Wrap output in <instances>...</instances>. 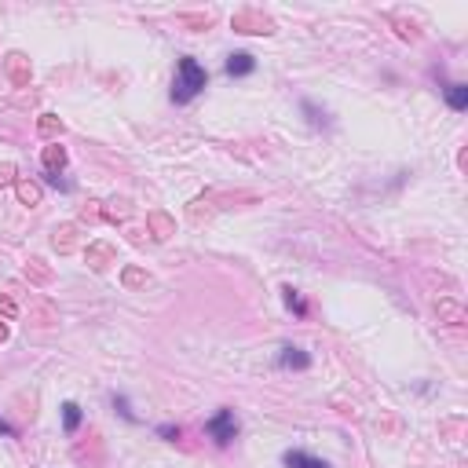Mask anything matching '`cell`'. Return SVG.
<instances>
[{
	"label": "cell",
	"instance_id": "15",
	"mask_svg": "<svg viewBox=\"0 0 468 468\" xmlns=\"http://www.w3.org/2000/svg\"><path fill=\"white\" fill-rule=\"evenodd\" d=\"M11 176H15L11 165H0V183H11Z\"/></svg>",
	"mask_w": 468,
	"mask_h": 468
},
{
	"label": "cell",
	"instance_id": "1",
	"mask_svg": "<svg viewBox=\"0 0 468 468\" xmlns=\"http://www.w3.org/2000/svg\"><path fill=\"white\" fill-rule=\"evenodd\" d=\"M208 85V73L198 59H180L176 66V80H172V99L176 103H190L194 95Z\"/></svg>",
	"mask_w": 468,
	"mask_h": 468
},
{
	"label": "cell",
	"instance_id": "17",
	"mask_svg": "<svg viewBox=\"0 0 468 468\" xmlns=\"http://www.w3.org/2000/svg\"><path fill=\"white\" fill-rule=\"evenodd\" d=\"M4 336H8V329H4V326H0V341H4Z\"/></svg>",
	"mask_w": 468,
	"mask_h": 468
},
{
	"label": "cell",
	"instance_id": "6",
	"mask_svg": "<svg viewBox=\"0 0 468 468\" xmlns=\"http://www.w3.org/2000/svg\"><path fill=\"white\" fill-rule=\"evenodd\" d=\"M285 468H329L326 461H318V458H311V454H304V450H285Z\"/></svg>",
	"mask_w": 468,
	"mask_h": 468
},
{
	"label": "cell",
	"instance_id": "12",
	"mask_svg": "<svg viewBox=\"0 0 468 468\" xmlns=\"http://www.w3.org/2000/svg\"><path fill=\"white\" fill-rule=\"evenodd\" d=\"M304 114H311V125H326V118L315 110V103H304Z\"/></svg>",
	"mask_w": 468,
	"mask_h": 468
},
{
	"label": "cell",
	"instance_id": "7",
	"mask_svg": "<svg viewBox=\"0 0 468 468\" xmlns=\"http://www.w3.org/2000/svg\"><path fill=\"white\" fill-rule=\"evenodd\" d=\"M446 103L454 106V110H465L468 106V88L465 85H450L446 88Z\"/></svg>",
	"mask_w": 468,
	"mask_h": 468
},
{
	"label": "cell",
	"instance_id": "14",
	"mask_svg": "<svg viewBox=\"0 0 468 468\" xmlns=\"http://www.w3.org/2000/svg\"><path fill=\"white\" fill-rule=\"evenodd\" d=\"M157 435H165V439H180V428H176V425H161Z\"/></svg>",
	"mask_w": 468,
	"mask_h": 468
},
{
	"label": "cell",
	"instance_id": "11",
	"mask_svg": "<svg viewBox=\"0 0 468 468\" xmlns=\"http://www.w3.org/2000/svg\"><path fill=\"white\" fill-rule=\"evenodd\" d=\"M285 304H289V308H293L297 315H304V300L297 297V289H285Z\"/></svg>",
	"mask_w": 468,
	"mask_h": 468
},
{
	"label": "cell",
	"instance_id": "9",
	"mask_svg": "<svg viewBox=\"0 0 468 468\" xmlns=\"http://www.w3.org/2000/svg\"><path fill=\"white\" fill-rule=\"evenodd\" d=\"M44 165L52 169V172L62 169V165H66V150H62V147H48V150H44Z\"/></svg>",
	"mask_w": 468,
	"mask_h": 468
},
{
	"label": "cell",
	"instance_id": "3",
	"mask_svg": "<svg viewBox=\"0 0 468 468\" xmlns=\"http://www.w3.org/2000/svg\"><path fill=\"white\" fill-rule=\"evenodd\" d=\"M234 29H241V34H271V19H264V15H256V11H238Z\"/></svg>",
	"mask_w": 468,
	"mask_h": 468
},
{
	"label": "cell",
	"instance_id": "16",
	"mask_svg": "<svg viewBox=\"0 0 468 468\" xmlns=\"http://www.w3.org/2000/svg\"><path fill=\"white\" fill-rule=\"evenodd\" d=\"M0 435H11V428H8L4 421H0Z\"/></svg>",
	"mask_w": 468,
	"mask_h": 468
},
{
	"label": "cell",
	"instance_id": "10",
	"mask_svg": "<svg viewBox=\"0 0 468 468\" xmlns=\"http://www.w3.org/2000/svg\"><path fill=\"white\" fill-rule=\"evenodd\" d=\"M19 198H22L26 205H37V201H41V187H37V183H19Z\"/></svg>",
	"mask_w": 468,
	"mask_h": 468
},
{
	"label": "cell",
	"instance_id": "13",
	"mask_svg": "<svg viewBox=\"0 0 468 468\" xmlns=\"http://www.w3.org/2000/svg\"><path fill=\"white\" fill-rule=\"evenodd\" d=\"M11 70H15V80H26V73H22V55H11Z\"/></svg>",
	"mask_w": 468,
	"mask_h": 468
},
{
	"label": "cell",
	"instance_id": "4",
	"mask_svg": "<svg viewBox=\"0 0 468 468\" xmlns=\"http://www.w3.org/2000/svg\"><path fill=\"white\" fill-rule=\"evenodd\" d=\"M278 366H282V369H308V366H311V359H308V355H304L300 348L285 344V348H282V355H278Z\"/></svg>",
	"mask_w": 468,
	"mask_h": 468
},
{
	"label": "cell",
	"instance_id": "2",
	"mask_svg": "<svg viewBox=\"0 0 468 468\" xmlns=\"http://www.w3.org/2000/svg\"><path fill=\"white\" fill-rule=\"evenodd\" d=\"M208 428V435H213V439L220 443V446H227L234 435H238V417H234V410H220L213 421L205 425Z\"/></svg>",
	"mask_w": 468,
	"mask_h": 468
},
{
	"label": "cell",
	"instance_id": "5",
	"mask_svg": "<svg viewBox=\"0 0 468 468\" xmlns=\"http://www.w3.org/2000/svg\"><path fill=\"white\" fill-rule=\"evenodd\" d=\"M253 70H256V59H253L249 52L227 55V73H231V77H246V73H253Z\"/></svg>",
	"mask_w": 468,
	"mask_h": 468
},
{
	"label": "cell",
	"instance_id": "8",
	"mask_svg": "<svg viewBox=\"0 0 468 468\" xmlns=\"http://www.w3.org/2000/svg\"><path fill=\"white\" fill-rule=\"evenodd\" d=\"M62 425H66V432H77V425H80V406L77 402H66V406H62Z\"/></svg>",
	"mask_w": 468,
	"mask_h": 468
}]
</instances>
